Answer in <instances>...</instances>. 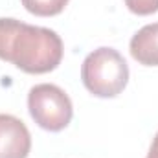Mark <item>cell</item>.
I'll return each instance as SVG.
<instances>
[{
  "label": "cell",
  "mask_w": 158,
  "mask_h": 158,
  "mask_svg": "<svg viewBox=\"0 0 158 158\" xmlns=\"http://www.w3.org/2000/svg\"><path fill=\"white\" fill-rule=\"evenodd\" d=\"M131 55L143 66H158V22L138 30L129 44Z\"/></svg>",
  "instance_id": "cell-5"
},
{
  "label": "cell",
  "mask_w": 158,
  "mask_h": 158,
  "mask_svg": "<svg viewBox=\"0 0 158 158\" xmlns=\"http://www.w3.org/2000/svg\"><path fill=\"white\" fill-rule=\"evenodd\" d=\"M20 2L26 7V11H30L31 15H37V17L59 15L68 4V0H20Z\"/></svg>",
  "instance_id": "cell-6"
},
{
  "label": "cell",
  "mask_w": 158,
  "mask_h": 158,
  "mask_svg": "<svg viewBox=\"0 0 158 158\" xmlns=\"http://www.w3.org/2000/svg\"><path fill=\"white\" fill-rule=\"evenodd\" d=\"M85 88L98 98H116L129 83V66L114 48H98L90 52L81 66Z\"/></svg>",
  "instance_id": "cell-2"
},
{
  "label": "cell",
  "mask_w": 158,
  "mask_h": 158,
  "mask_svg": "<svg viewBox=\"0 0 158 158\" xmlns=\"http://www.w3.org/2000/svg\"><path fill=\"white\" fill-rule=\"evenodd\" d=\"M125 6L129 7L131 13L140 17L153 15L158 11V0H125Z\"/></svg>",
  "instance_id": "cell-7"
},
{
  "label": "cell",
  "mask_w": 158,
  "mask_h": 158,
  "mask_svg": "<svg viewBox=\"0 0 158 158\" xmlns=\"http://www.w3.org/2000/svg\"><path fill=\"white\" fill-rule=\"evenodd\" d=\"M147 158H158V132H156V136L153 138V143H151V147H149Z\"/></svg>",
  "instance_id": "cell-8"
},
{
  "label": "cell",
  "mask_w": 158,
  "mask_h": 158,
  "mask_svg": "<svg viewBox=\"0 0 158 158\" xmlns=\"http://www.w3.org/2000/svg\"><path fill=\"white\" fill-rule=\"evenodd\" d=\"M28 110L40 129L50 132H59L68 127L74 116V107L68 94L57 85L50 83L35 85L30 90Z\"/></svg>",
  "instance_id": "cell-3"
},
{
  "label": "cell",
  "mask_w": 158,
  "mask_h": 158,
  "mask_svg": "<svg viewBox=\"0 0 158 158\" xmlns=\"http://www.w3.org/2000/svg\"><path fill=\"white\" fill-rule=\"evenodd\" d=\"M0 59L26 74H48L63 61V40L50 28L0 19Z\"/></svg>",
  "instance_id": "cell-1"
},
{
  "label": "cell",
  "mask_w": 158,
  "mask_h": 158,
  "mask_svg": "<svg viewBox=\"0 0 158 158\" xmlns=\"http://www.w3.org/2000/svg\"><path fill=\"white\" fill-rule=\"evenodd\" d=\"M31 134L24 121L11 114H0V158H28Z\"/></svg>",
  "instance_id": "cell-4"
}]
</instances>
